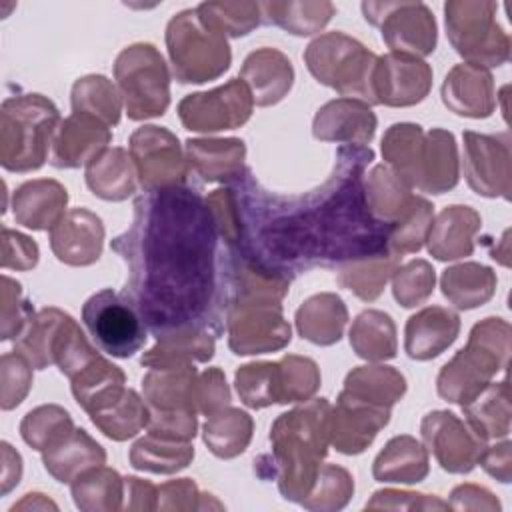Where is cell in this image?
<instances>
[{"instance_id":"cell-41","label":"cell","mask_w":512,"mask_h":512,"mask_svg":"<svg viewBox=\"0 0 512 512\" xmlns=\"http://www.w3.org/2000/svg\"><path fill=\"white\" fill-rule=\"evenodd\" d=\"M252 418L240 408H220L204 424V442L218 458L242 454L252 438Z\"/></svg>"},{"instance_id":"cell-23","label":"cell","mask_w":512,"mask_h":512,"mask_svg":"<svg viewBox=\"0 0 512 512\" xmlns=\"http://www.w3.org/2000/svg\"><path fill=\"white\" fill-rule=\"evenodd\" d=\"M458 184V148L454 134L432 128L424 134L412 188L428 194H444Z\"/></svg>"},{"instance_id":"cell-51","label":"cell","mask_w":512,"mask_h":512,"mask_svg":"<svg viewBox=\"0 0 512 512\" xmlns=\"http://www.w3.org/2000/svg\"><path fill=\"white\" fill-rule=\"evenodd\" d=\"M96 356L98 352L88 344L84 332L80 330L76 320L68 314L54 338V346H52L54 364H58L60 372L72 380Z\"/></svg>"},{"instance_id":"cell-48","label":"cell","mask_w":512,"mask_h":512,"mask_svg":"<svg viewBox=\"0 0 512 512\" xmlns=\"http://www.w3.org/2000/svg\"><path fill=\"white\" fill-rule=\"evenodd\" d=\"M90 418L94 426L100 428L108 438L120 442L136 436L142 428H146L150 412L142 398L134 390L126 388L124 396L116 404L102 412L90 414Z\"/></svg>"},{"instance_id":"cell-3","label":"cell","mask_w":512,"mask_h":512,"mask_svg":"<svg viewBox=\"0 0 512 512\" xmlns=\"http://www.w3.org/2000/svg\"><path fill=\"white\" fill-rule=\"evenodd\" d=\"M330 408L326 398L310 400L280 414L272 424V466H268L266 478L278 480L286 500L302 502L314 488L330 444Z\"/></svg>"},{"instance_id":"cell-33","label":"cell","mask_w":512,"mask_h":512,"mask_svg":"<svg viewBox=\"0 0 512 512\" xmlns=\"http://www.w3.org/2000/svg\"><path fill=\"white\" fill-rule=\"evenodd\" d=\"M136 176L134 160L124 148H110L102 152L86 168L88 188L96 196L112 202H120L134 194Z\"/></svg>"},{"instance_id":"cell-60","label":"cell","mask_w":512,"mask_h":512,"mask_svg":"<svg viewBox=\"0 0 512 512\" xmlns=\"http://www.w3.org/2000/svg\"><path fill=\"white\" fill-rule=\"evenodd\" d=\"M512 444L508 440L494 444V446H486L480 454L478 464L496 480L500 482H510L512 478Z\"/></svg>"},{"instance_id":"cell-11","label":"cell","mask_w":512,"mask_h":512,"mask_svg":"<svg viewBox=\"0 0 512 512\" xmlns=\"http://www.w3.org/2000/svg\"><path fill=\"white\" fill-rule=\"evenodd\" d=\"M228 346L238 356L266 354L290 342V326L280 300L250 298L234 302L226 314Z\"/></svg>"},{"instance_id":"cell-35","label":"cell","mask_w":512,"mask_h":512,"mask_svg":"<svg viewBox=\"0 0 512 512\" xmlns=\"http://www.w3.org/2000/svg\"><path fill=\"white\" fill-rule=\"evenodd\" d=\"M496 274L478 262H464L442 272V294L460 310H472L486 304L496 290Z\"/></svg>"},{"instance_id":"cell-57","label":"cell","mask_w":512,"mask_h":512,"mask_svg":"<svg viewBox=\"0 0 512 512\" xmlns=\"http://www.w3.org/2000/svg\"><path fill=\"white\" fill-rule=\"evenodd\" d=\"M228 402H230V388L220 368H208L196 378V388H194L196 412L210 416L220 408L228 406Z\"/></svg>"},{"instance_id":"cell-25","label":"cell","mask_w":512,"mask_h":512,"mask_svg":"<svg viewBox=\"0 0 512 512\" xmlns=\"http://www.w3.org/2000/svg\"><path fill=\"white\" fill-rule=\"evenodd\" d=\"M240 80L250 88L256 106H272L292 88L294 68L280 50L260 48L246 56Z\"/></svg>"},{"instance_id":"cell-18","label":"cell","mask_w":512,"mask_h":512,"mask_svg":"<svg viewBox=\"0 0 512 512\" xmlns=\"http://www.w3.org/2000/svg\"><path fill=\"white\" fill-rule=\"evenodd\" d=\"M390 408L366 404L344 394L330 408V444L342 454L364 452L376 434L388 424Z\"/></svg>"},{"instance_id":"cell-17","label":"cell","mask_w":512,"mask_h":512,"mask_svg":"<svg viewBox=\"0 0 512 512\" xmlns=\"http://www.w3.org/2000/svg\"><path fill=\"white\" fill-rule=\"evenodd\" d=\"M432 86V68L408 54L378 56L372 74V94L376 104L412 106L422 102Z\"/></svg>"},{"instance_id":"cell-52","label":"cell","mask_w":512,"mask_h":512,"mask_svg":"<svg viewBox=\"0 0 512 512\" xmlns=\"http://www.w3.org/2000/svg\"><path fill=\"white\" fill-rule=\"evenodd\" d=\"M352 492H354L352 476L340 466L326 464L320 468L314 488L300 504L308 510H338L346 506Z\"/></svg>"},{"instance_id":"cell-8","label":"cell","mask_w":512,"mask_h":512,"mask_svg":"<svg viewBox=\"0 0 512 512\" xmlns=\"http://www.w3.org/2000/svg\"><path fill=\"white\" fill-rule=\"evenodd\" d=\"M444 14L448 40L468 64L492 68L510 58V38L496 22L494 2L452 0Z\"/></svg>"},{"instance_id":"cell-13","label":"cell","mask_w":512,"mask_h":512,"mask_svg":"<svg viewBox=\"0 0 512 512\" xmlns=\"http://www.w3.org/2000/svg\"><path fill=\"white\" fill-rule=\"evenodd\" d=\"M134 160L144 192L186 184L190 164L184 160L178 138L162 126H142L130 136Z\"/></svg>"},{"instance_id":"cell-1","label":"cell","mask_w":512,"mask_h":512,"mask_svg":"<svg viewBox=\"0 0 512 512\" xmlns=\"http://www.w3.org/2000/svg\"><path fill=\"white\" fill-rule=\"evenodd\" d=\"M372 160L370 146H340L328 180L300 196L264 190L246 168L206 198L226 252L290 280L310 268L390 252L392 224L370 212L364 192V170Z\"/></svg>"},{"instance_id":"cell-27","label":"cell","mask_w":512,"mask_h":512,"mask_svg":"<svg viewBox=\"0 0 512 512\" xmlns=\"http://www.w3.org/2000/svg\"><path fill=\"white\" fill-rule=\"evenodd\" d=\"M68 202L66 188L56 180H30L14 190V220L32 230H52Z\"/></svg>"},{"instance_id":"cell-28","label":"cell","mask_w":512,"mask_h":512,"mask_svg":"<svg viewBox=\"0 0 512 512\" xmlns=\"http://www.w3.org/2000/svg\"><path fill=\"white\" fill-rule=\"evenodd\" d=\"M480 214L470 206H448L430 226L428 252L438 260H458L474 252V236L480 230Z\"/></svg>"},{"instance_id":"cell-31","label":"cell","mask_w":512,"mask_h":512,"mask_svg":"<svg viewBox=\"0 0 512 512\" xmlns=\"http://www.w3.org/2000/svg\"><path fill=\"white\" fill-rule=\"evenodd\" d=\"M348 310L340 296L322 292L310 296L296 310V328L302 338L318 346H330L342 338Z\"/></svg>"},{"instance_id":"cell-44","label":"cell","mask_w":512,"mask_h":512,"mask_svg":"<svg viewBox=\"0 0 512 512\" xmlns=\"http://www.w3.org/2000/svg\"><path fill=\"white\" fill-rule=\"evenodd\" d=\"M400 260L402 256L394 252H386L380 256L344 264L340 266V272H338V284L350 290L352 294H356L360 300L372 302L382 294L386 282L400 266Z\"/></svg>"},{"instance_id":"cell-56","label":"cell","mask_w":512,"mask_h":512,"mask_svg":"<svg viewBox=\"0 0 512 512\" xmlns=\"http://www.w3.org/2000/svg\"><path fill=\"white\" fill-rule=\"evenodd\" d=\"M32 384L30 362L18 354L10 352L2 356V408L10 410L18 406L28 394Z\"/></svg>"},{"instance_id":"cell-49","label":"cell","mask_w":512,"mask_h":512,"mask_svg":"<svg viewBox=\"0 0 512 512\" xmlns=\"http://www.w3.org/2000/svg\"><path fill=\"white\" fill-rule=\"evenodd\" d=\"M72 430H74V422L70 414L56 404L38 406L30 410L20 424V434L24 442L40 452L60 442Z\"/></svg>"},{"instance_id":"cell-46","label":"cell","mask_w":512,"mask_h":512,"mask_svg":"<svg viewBox=\"0 0 512 512\" xmlns=\"http://www.w3.org/2000/svg\"><path fill=\"white\" fill-rule=\"evenodd\" d=\"M72 110L102 120L106 126L120 122L122 100L106 76H84L72 86Z\"/></svg>"},{"instance_id":"cell-58","label":"cell","mask_w":512,"mask_h":512,"mask_svg":"<svg viewBox=\"0 0 512 512\" xmlns=\"http://www.w3.org/2000/svg\"><path fill=\"white\" fill-rule=\"evenodd\" d=\"M38 264V246L34 240L8 228L2 230V268L30 270Z\"/></svg>"},{"instance_id":"cell-55","label":"cell","mask_w":512,"mask_h":512,"mask_svg":"<svg viewBox=\"0 0 512 512\" xmlns=\"http://www.w3.org/2000/svg\"><path fill=\"white\" fill-rule=\"evenodd\" d=\"M196 412L194 410H154L148 420V434L174 440V442H190L196 436Z\"/></svg>"},{"instance_id":"cell-26","label":"cell","mask_w":512,"mask_h":512,"mask_svg":"<svg viewBox=\"0 0 512 512\" xmlns=\"http://www.w3.org/2000/svg\"><path fill=\"white\" fill-rule=\"evenodd\" d=\"M190 168L206 182H234L246 170V146L240 138H190L186 140Z\"/></svg>"},{"instance_id":"cell-21","label":"cell","mask_w":512,"mask_h":512,"mask_svg":"<svg viewBox=\"0 0 512 512\" xmlns=\"http://www.w3.org/2000/svg\"><path fill=\"white\" fill-rule=\"evenodd\" d=\"M442 102L458 116L488 118L496 108L492 74L468 62L456 64L444 78Z\"/></svg>"},{"instance_id":"cell-40","label":"cell","mask_w":512,"mask_h":512,"mask_svg":"<svg viewBox=\"0 0 512 512\" xmlns=\"http://www.w3.org/2000/svg\"><path fill=\"white\" fill-rule=\"evenodd\" d=\"M350 346L370 362L390 360L396 356V326L386 312L364 310L350 328Z\"/></svg>"},{"instance_id":"cell-43","label":"cell","mask_w":512,"mask_h":512,"mask_svg":"<svg viewBox=\"0 0 512 512\" xmlns=\"http://www.w3.org/2000/svg\"><path fill=\"white\" fill-rule=\"evenodd\" d=\"M260 12L266 24L296 36H310L330 22L336 8L332 2H260Z\"/></svg>"},{"instance_id":"cell-54","label":"cell","mask_w":512,"mask_h":512,"mask_svg":"<svg viewBox=\"0 0 512 512\" xmlns=\"http://www.w3.org/2000/svg\"><path fill=\"white\" fill-rule=\"evenodd\" d=\"M434 290V268L426 260H412L394 272L392 292L404 306L412 308L424 302Z\"/></svg>"},{"instance_id":"cell-42","label":"cell","mask_w":512,"mask_h":512,"mask_svg":"<svg viewBox=\"0 0 512 512\" xmlns=\"http://www.w3.org/2000/svg\"><path fill=\"white\" fill-rule=\"evenodd\" d=\"M240 400L250 408L286 404L284 372L280 362H250L234 378Z\"/></svg>"},{"instance_id":"cell-53","label":"cell","mask_w":512,"mask_h":512,"mask_svg":"<svg viewBox=\"0 0 512 512\" xmlns=\"http://www.w3.org/2000/svg\"><path fill=\"white\" fill-rule=\"evenodd\" d=\"M432 204L424 198L414 200L410 212L392 226L388 248L390 252L404 256L408 252H418L428 238L432 226Z\"/></svg>"},{"instance_id":"cell-61","label":"cell","mask_w":512,"mask_h":512,"mask_svg":"<svg viewBox=\"0 0 512 512\" xmlns=\"http://www.w3.org/2000/svg\"><path fill=\"white\" fill-rule=\"evenodd\" d=\"M452 502L450 508L462 510V508H480V510H500V502L494 498L492 492H488L482 486L476 484H462L452 490Z\"/></svg>"},{"instance_id":"cell-29","label":"cell","mask_w":512,"mask_h":512,"mask_svg":"<svg viewBox=\"0 0 512 512\" xmlns=\"http://www.w3.org/2000/svg\"><path fill=\"white\" fill-rule=\"evenodd\" d=\"M124 382V372L98 354L72 378V394L88 414H96L124 396Z\"/></svg>"},{"instance_id":"cell-47","label":"cell","mask_w":512,"mask_h":512,"mask_svg":"<svg viewBox=\"0 0 512 512\" xmlns=\"http://www.w3.org/2000/svg\"><path fill=\"white\" fill-rule=\"evenodd\" d=\"M194 458L190 442H174L158 436L140 438L130 450V462L138 470L154 474H172L186 468Z\"/></svg>"},{"instance_id":"cell-19","label":"cell","mask_w":512,"mask_h":512,"mask_svg":"<svg viewBox=\"0 0 512 512\" xmlns=\"http://www.w3.org/2000/svg\"><path fill=\"white\" fill-rule=\"evenodd\" d=\"M110 140V126L88 114L74 112L58 124L48 160L56 168L88 166L104 152Z\"/></svg>"},{"instance_id":"cell-24","label":"cell","mask_w":512,"mask_h":512,"mask_svg":"<svg viewBox=\"0 0 512 512\" xmlns=\"http://www.w3.org/2000/svg\"><path fill=\"white\" fill-rule=\"evenodd\" d=\"M460 332V316L444 306H428L412 314L404 328V350L412 360L440 356Z\"/></svg>"},{"instance_id":"cell-45","label":"cell","mask_w":512,"mask_h":512,"mask_svg":"<svg viewBox=\"0 0 512 512\" xmlns=\"http://www.w3.org/2000/svg\"><path fill=\"white\" fill-rule=\"evenodd\" d=\"M72 496L80 510H118L124 496V478L112 468L94 466L72 480Z\"/></svg>"},{"instance_id":"cell-16","label":"cell","mask_w":512,"mask_h":512,"mask_svg":"<svg viewBox=\"0 0 512 512\" xmlns=\"http://www.w3.org/2000/svg\"><path fill=\"white\" fill-rule=\"evenodd\" d=\"M420 432L438 464L452 474L470 472L486 448V442L464 420L446 410L426 414Z\"/></svg>"},{"instance_id":"cell-37","label":"cell","mask_w":512,"mask_h":512,"mask_svg":"<svg viewBox=\"0 0 512 512\" xmlns=\"http://www.w3.org/2000/svg\"><path fill=\"white\" fill-rule=\"evenodd\" d=\"M466 424L478 438H504L510 432V394L508 382H490L474 400L462 406Z\"/></svg>"},{"instance_id":"cell-12","label":"cell","mask_w":512,"mask_h":512,"mask_svg":"<svg viewBox=\"0 0 512 512\" xmlns=\"http://www.w3.org/2000/svg\"><path fill=\"white\" fill-rule=\"evenodd\" d=\"M364 18L382 30L396 54L428 56L436 48V20L422 2H362Z\"/></svg>"},{"instance_id":"cell-20","label":"cell","mask_w":512,"mask_h":512,"mask_svg":"<svg viewBox=\"0 0 512 512\" xmlns=\"http://www.w3.org/2000/svg\"><path fill=\"white\" fill-rule=\"evenodd\" d=\"M102 220L86 210L74 208L50 230V246L56 258L70 266L94 264L102 254Z\"/></svg>"},{"instance_id":"cell-34","label":"cell","mask_w":512,"mask_h":512,"mask_svg":"<svg viewBox=\"0 0 512 512\" xmlns=\"http://www.w3.org/2000/svg\"><path fill=\"white\" fill-rule=\"evenodd\" d=\"M372 474L378 482H422L428 476V452L416 438L396 436L376 456Z\"/></svg>"},{"instance_id":"cell-14","label":"cell","mask_w":512,"mask_h":512,"mask_svg":"<svg viewBox=\"0 0 512 512\" xmlns=\"http://www.w3.org/2000/svg\"><path fill=\"white\" fill-rule=\"evenodd\" d=\"M252 92L244 80L232 78L210 92L188 94L178 104L180 122L192 132H218L242 126L252 114Z\"/></svg>"},{"instance_id":"cell-62","label":"cell","mask_w":512,"mask_h":512,"mask_svg":"<svg viewBox=\"0 0 512 512\" xmlns=\"http://www.w3.org/2000/svg\"><path fill=\"white\" fill-rule=\"evenodd\" d=\"M2 462V494H6L14 484H18L22 474V458L8 442H2Z\"/></svg>"},{"instance_id":"cell-39","label":"cell","mask_w":512,"mask_h":512,"mask_svg":"<svg viewBox=\"0 0 512 512\" xmlns=\"http://www.w3.org/2000/svg\"><path fill=\"white\" fill-rule=\"evenodd\" d=\"M216 336L206 330L178 332L156 338V344L142 356L140 364L146 368L184 366L192 362H206L214 356Z\"/></svg>"},{"instance_id":"cell-7","label":"cell","mask_w":512,"mask_h":512,"mask_svg":"<svg viewBox=\"0 0 512 512\" xmlns=\"http://www.w3.org/2000/svg\"><path fill=\"white\" fill-rule=\"evenodd\" d=\"M376 60L374 52L344 32L322 34L304 50V62L318 82L368 106L376 104L372 94Z\"/></svg>"},{"instance_id":"cell-5","label":"cell","mask_w":512,"mask_h":512,"mask_svg":"<svg viewBox=\"0 0 512 512\" xmlns=\"http://www.w3.org/2000/svg\"><path fill=\"white\" fill-rule=\"evenodd\" d=\"M2 166L10 172L38 170L52 148L58 108L42 94L8 98L2 104Z\"/></svg>"},{"instance_id":"cell-32","label":"cell","mask_w":512,"mask_h":512,"mask_svg":"<svg viewBox=\"0 0 512 512\" xmlns=\"http://www.w3.org/2000/svg\"><path fill=\"white\" fill-rule=\"evenodd\" d=\"M142 388L148 404L154 410H194L196 368L194 364L150 368L142 378Z\"/></svg>"},{"instance_id":"cell-15","label":"cell","mask_w":512,"mask_h":512,"mask_svg":"<svg viewBox=\"0 0 512 512\" xmlns=\"http://www.w3.org/2000/svg\"><path fill=\"white\" fill-rule=\"evenodd\" d=\"M464 176L468 186L486 198H510L512 156L508 134L464 132Z\"/></svg>"},{"instance_id":"cell-22","label":"cell","mask_w":512,"mask_h":512,"mask_svg":"<svg viewBox=\"0 0 512 512\" xmlns=\"http://www.w3.org/2000/svg\"><path fill=\"white\" fill-rule=\"evenodd\" d=\"M314 138L324 142H348L366 146L376 132V116L366 102L338 98L324 104L312 124Z\"/></svg>"},{"instance_id":"cell-59","label":"cell","mask_w":512,"mask_h":512,"mask_svg":"<svg viewBox=\"0 0 512 512\" xmlns=\"http://www.w3.org/2000/svg\"><path fill=\"white\" fill-rule=\"evenodd\" d=\"M366 508H450L448 502L438 498H430L426 494L416 492H400V490H378Z\"/></svg>"},{"instance_id":"cell-30","label":"cell","mask_w":512,"mask_h":512,"mask_svg":"<svg viewBox=\"0 0 512 512\" xmlns=\"http://www.w3.org/2000/svg\"><path fill=\"white\" fill-rule=\"evenodd\" d=\"M42 462L58 482H72L84 470L102 466L106 462V452L86 434V430L74 428L60 442L42 452Z\"/></svg>"},{"instance_id":"cell-9","label":"cell","mask_w":512,"mask_h":512,"mask_svg":"<svg viewBox=\"0 0 512 512\" xmlns=\"http://www.w3.org/2000/svg\"><path fill=\"white\" fill-rule=\"evenodd\" d=\"M114 76L130 120L162 116L170 104V74L152 44H132L114 62Z\"/></svg>"},{"instance_id":"cell-10","label":"cell","mask_w":512,"mask_h":512,"mask_svg":"<svg viewBox=\"0 0 512 512\" xmlns=\"http://www.w3.org/2000/svg\"><path fill=\"white\" fill-rule=\"evenodd\" d=\"M82 322L96 346L114 358H130L140 352L146 342V322L138 310L112 288H104L84 302Z\"/></svg>"},{"instance_id":"cell-50","label":"cell","mask_w":512,"mask_h":512,"mask_svg":"<svg viewBox=\"0 0 512 512\" xmlns=\"http://www.w3.org/2000/svg\"><path fill=\"white\" fill-rule=\"evenodd\" d=\"M202 20L224 36H246L262 22L260 2H204L198 8Z\"/></svg>"},{"instance_id":"cell-2","label":"cell","mask_w":512,"mask_h":512,"mask_svg":"<svg viewBox=\"0 0 512 512\" xmlns=\"http://www.w3.org/2000/svg\"><path fill=\"white\" fill-rule=\"evenodd\" d=\"M112 250L128 266L120 294L156 338L226 330L224 248L198 188L180 184L138 196L132 224L112 240Z\"/></svg>"},{"instance_id":"cell-4","label":"cell","mask_w":512,"mask_h":512,"mask_svg":"<svg viewBox=\"0 0 512 512\" xmlns=\"http://www.w3.org/2000/svg\"><path fill=\"white\" fill-rule=\"evenodd\" d=\"M510 354V324L504 318H484L468 336V344L446 362L438 374V394L454 404L474 400L504 370Z\"/></svg>"},{"instance_id":"cell-36","label":"cell","mask_w":512,"mask_h":512,"mask_svg":"<svg viewBox=\"0 0 512 512\" xmlns=\"http://www.w3.org/2000/svg\"><path fill=\"white\" fill-rule=\"evenodd\" d=\"M406 392V378L392 366H358L354 368L346 380H344V390L340 394L382 406V408H392Z\"/></svg>"},{"instance_id":"cell-38","label":"cell","mask_w":512,"mask_h":512,"mask_svg":"<svg viewBox=\"0 0 512 512\" xmlns=\"http://www.w3.org/2000/svg\"><path fill=\"white\" fill-rule=\"evenodd\" d=\"M364 192L370 212L378 220L392 226L410 212L416 200V196L410 192V186H406L392 172V168L384 164L372 168V172L364 180Z\"/></svg>"},{"instance_id":"cell-6","label":"cell","mask_w":512,"mask_h":512,"mask_svg":"<svg viewBox=\"0 0 512 512\" xmlns=\"http://www.w3.org/2000/svg\"><path fill=\"white\" fill-rule=\"evenodd\" d=\"M172 74L182 84H202L230 68L232 52L226 36L202 20L198 10L176 14L166 26Z\"/></svg>"}]
</instances>
